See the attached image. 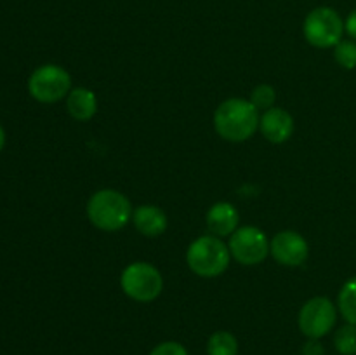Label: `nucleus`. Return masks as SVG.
<instances>
[{
  "label": "nucleus",
  "instance_id": "3",
  "mask_svg": "<svg viewBox=\"0 0 356 355\" xmlns=\"http://www.w3.org/2000/svg\"><path fill=\"white\" fill-rule=\"evenodd\" d=\"M232 253L221 237L204 235L190 244L186 253V263L198 277L212 278L221 275L228 268Z\"/></svg>",
  "mask_w": 356,
  "mask_h": 355
},
{
  "label": "nucleus",
  "instance_id": "19",
  "mask_svg": "<svg viewBox=\"0 0 356 355\" xmlns=\"http://www.w3.org/2000/svg\"><path fill=\"white\" fill-rule=\"evenodd\" d=\"M149 355H188V350L177 341H163L156 345Z\"/></svg>",
  "mask_w": 356,
  "mask_h": 355
},
{
  "label": "nucleus",
  "instance_id": "7",
  "mask_svg": "<svg viewBox=\"0 0 356 355\" xmlns=\"http://www.w3.org/2000/svg\"><path fill=\"white\" fill-rule=\"evenodd\" d=\"M337 320V310L325 296H316L306 301L299 312V329L309 340H320L332 331Z\"/></svg>",
  "mask_w": 356,
  "mask_h": 355
},
{
  "label": "nucleus",
  "instance_id": "16",
  "mask_svg": "<svg viewBox=\"0 0 356 355\" xmlns=\"http://www.w3.org/2000/svg\"><path fill=\"white\" fill-rule=\"evenodd\" d=\"M334 347L341 355H356V326L346 324L334 336Z\"/></svg>",
  "mask_w": 356,
  "mask_h": 355
},
{
  "label": "nucleus",
  "instance_id": "22",
  "mask_svg": "<svg viewBox=\"0 0 356 355\" xmlns=\"http://www.w3.org/2000/svg\"><path fill=\"white\" fill-rule=\"evenodd\" d=\"M3 145H6V131H3V127L0 125V152H2Z\"/></svg>",
  "mask_w": 356,
  "mask_h": 355
},
{
  "label": "nucleus",
  "instance_id": "8",
  "mask_svg": "<svg viewBox=\"0 0 356 355\" xmlns=\"http://www.w3.org/2000/svg\"><path fill=\"white\" fill-rule=\"evenodd\" d=\"M229 253L240 265H259L270 254V242L263 230L257 226H242L236 228L229 237Z\"/></svg>",
  "mask_w": 356,
  "mask_h": 355
},
{
  "label": "nucleus",
  "instance_id": "18",
  "mask_svg": "<svg viewBox=\"0 0 356 355\" xmlns=\"http://www.w3.org/2000/svg\"><path fill=\"white\" fill-rule=\"evenodd\" d=\"M275 100H277V93H275L273 87L268 86V84H261V86H257L256 89L252 90L249 101L259 111L261 110L266 111V110H270V108L275 106Z\"/></svg>",
  "mask_w": 356,
  "mask_h": 355
},
{
  "label": "nucleus",
  "instance_id": "11",
  "mask_svg": "<svg viewBox=\"0 0 356 355\" xmlns=\"http://www.w3.org/2000/svg\"><path fill=\"white\" fill-rule=\"evenodd\" d=\"M205 221L216 237L232 235L238 226V211L229 202H216L207 211Z\"/></svg>",
  "mask_w": 356,
  "mask_h": 355
},
{
  "label": "nucleus",
  "instance_id": "9",
  "mask_svg": "<svg viewBox=\"0 0 356 355\" xmlns=\"http://www.w3.org/2000/svg\"><path fill=\"white\" fill-rule=\"evenodd\" d=\"M270 253L275 260L285 267H299L308 258V242L305 237L292 230L277 233L270 242Z\"/></svg>",
  "mask_w": 356,
  "mask_h": 355
},
{
  "label": "nucleus",
  "instance_id": "21",
  "mask_svg": "<svg viewBox=\"0 0 356 355\" xmlns=\"http://www.w3.org/2000/svg\"><path fill=\"white\" fill-rule=\"evenodd\" d=\"M344 30L350 35L353 40H356V9L351 10L350 16L346 17V23H344Z\"/></svg>",
  "mask_w": 356,
  "mask_h": 355
},
{
  "label": "nucleus",
  "instance_id": "10",
  "mask_svg": "<svg viewBox=\"0 0 356 355\" xmlns=\"http://www.w3.org/2000/svg\"><path fill=\"white\" fill-rule=\"evenodd\" d=\"M259 129L268 141L284 143L294 132V118L284 108L273 106L263 111L259 118Z\"/></svg>",
  "mask_w": 356,
  "mask_h": 355
},
{
  "label": "nucleus",
  "instance_id": "15",
  "mask_svg": "<svg viewBox=\"0 0 356 355\" xmlns=\"http://www.w3.org/2000/svg\"><path fill=\"white\" fill-rule=\"evenodd\" d=\"M337 305H339V312L346 319V322L356 326V277L350 278L343 285L339 298H337Z\"/></svg>",
  "mask_w": 356,
  "mask_h": 355
},
{
  "label": "nucleus",
  "instance_id": "1",
  "mask_svg": "<svg viewBox=\"0 0 356 355\" xmlns=\"http://www.w3.org/2000/svg\"><path fill=\"white\" fill-rule=\"evenodd\" d=\"M259 110L249 100H226L214 113L216 132L226 141L240 143L252 138L259 129Z\"/></svg>",
  "mask_w": 356,
  "mask_h": 355
},
{
  "label": "nucleus",
  "instance_id": "13",
  "mask_svg": "<svg viewBox=\"0 0 356 355\" xmlns=\"http://www.w3.org/2000/svg\"><path fill=\"white\" fill-rule=\"evenodd\" d=\"M66 110L75 120L86 122L96 115L97 111V100L96 94L87 87H76L70 90L66 96Z\"/></svg>",
  "mask_w": 356,
  "mask_h": 355
},
{
  "label": "nucleus",
  "instance_id": "5",
  "mask_svg": "<svg viewBox=\"0 0 356 355\" xmlns=\"http://www.w3.org/2000/svg\"><path fill=\"white\" fill-rule=\"evenodd\" d=\"M305 37L320 49L336 47L343 40L344 21L332 7H316L305 19Z\"/></svg>",
  "mask_w": 356,
  "mask_h": 355
},
{
  "label": "nucleus",
  "instance_id": "17",
  "mask_svg": "<svg viewBox=\"0 0 356 355\" xmlns=\"http://www.w3.org/2000/svg\"><path fill=\"white\" fill-rule=\"evenodd\" d=\"M334 58L343 68H356V40H341L334 49Z\"/></svg>",
  "mask_w": 356,
  "mask_h": 355
},
{
  "label": "nucleus",
  "instance_id": "4",
  "mask_svg": "<svg viewBox=\"0 0 356 355\" xmlns=\"http://www.w3.org/2000/svg\"><path fill=\"white\" fill-rule=\"evenodd\" d=\"M120 285L125 294L134 301L149 303L159 298L162 292L163 278L153 265L136 261L122 271Z\"/></svg>",
  "mask_w": 356,
  "mask_h": 355
},
{
  "label": "nucleus",
  "instance_id": "12",
  "mask_svg": "<svg viewBox=\"0 0 356 355\" xmlns=\"http://www.w3.org/2000/svg\"><path fill=\"white\" fill-rule=\"evenodd\" d=\"M132 221H134L138 232L143 233L145 237H159L167 228V216L159 205H139L132 212Z\"/></svg>",
  "mask_w": 356,
  "mask_h": 355
},
{
  "label": "nucleus",
  "instance_id": "2",
  "mask_svg": "<svg viewBox=\"0 0 356 355\" xmlns=\"http://www.w3.org/2000/svg\"><path fill=\"white\" fill-rule=\"evenodd\" d=\"M132 205L124 194L117 190H99L87 202V216L96 228L117 232L132 219Z\"/></svg>",
  "mask_w": 356,
  "mask_h": 355
},
{
  "label": "nucleus",
  "instance_id": "14",
  "mask_svg": "<svg viewBox=\"0 0 356 355\" xmlns=\"http://www.w3.org/2000/svg\"><path fill=\"white\" fill-rule=\"evenodd\" d=\"M209 355H236L238 354V341L228 331H216L207 341Z\"/></svg>",
  "mask_w": 356,
  "mask_h": 355
},
{
  "label": "nucleus",
  "instance_id": "20",
  "mask_svg": "<svg viewBox=\"0 0 356 355\" xmlns=\"http://www.w3.org/2000/svg\"><path fill=\"white\" fill-rule=\"evenodd\" d=\"M325 352H323V347L322 343H320L318 340H309L308 343L305 345V348H302V355H323Z\"/></svg>",
  "mask_w": 356,
  "mask_h": 355
},
{
  "label": "nucleus",
  "instance_id": "6",
  "mask_svg": "<svg viewBox=\"0 0 356 355\" xmlns=\"http://www.w3.org/2000/svg\"><path fill=\"white\" fill-rule=\"evenodd\" d=\"M31 97L40 103H56L72 90V77L58 65L38 66L28 79Z\"/></svg>",
  "mask_w": 356,
  "mask_h": 355
}]
</instances>
